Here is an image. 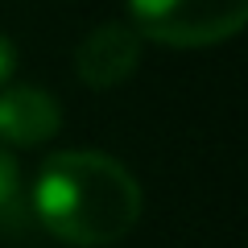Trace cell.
<instances>
[{"instance_id":"7a4b0ae2","label":"cell","mask_w":248,"mask_h":248,"mask_svg":"<svg viewBox=\"0 0 248 248\" xmlns=\"http://www.w3.org/2000/svg\"><path fill=\"white\" fill-rule=\"evenodd\" d=\"M133 29L161 46H219L248 21V0H128Z\"/></svg>"},{"instance_id":"5b68a950","label":"cell","mask_w":248,"mask_h":248,"mask_svg":"<svg viewBox=\"0 0 248 248\" xmlns=\"http://www.w3.org/2000/svg\"><path fill=\"white\" fill-rule=\"evenodd\" d=\"M0 228L4 232H25L29 228L25 182H21V166L9 153V145H0Z\"/></svg>"},{"instance_id":"6da1fadb","label":"cell","mask_w":248,"mask_h":248,"mask_svg":"<svg viewBox=\"0 0 248 248\" xmlns=\"http://www.w3.org/2000/svg\"><path fill=\"white\" fill-rule=\"evenodd\" d=\"M29 211L62 244L104 248L137 228L141 182L108 153L66 149L42 166Z\"/></svg>"},{"instance_id":"3957f363","label":"cell","mask_w":248,"mask_h":248,"mask_svg":"<svg viewBox=\"0 0 248 248\" xmlns=\"http://www.w3.org/2000/svg\"><path fill=\"white\" fill-rule=\"evenodd\" d=\"M141 42L145 37L137 33L133 25H120V21H108V25H95L75 50V71L87 87L108 91L120 87L128 75L137 71L141 62Z\"/></svg>"},{"instance_id":"8992f818","label":"cell","mask_w":248,"mask_h":248,"mask_svg":"<svg viewBox=\"0 0 248 248\" xmlns=\"http://www.w3.org/2000/svg\"><path fill=\"white\" fill-rule=\"evenodd\" d=\"M13 71H17V46L0 33V87L13 79Z\"/></svg>"},{"instance_id":"277c9868","label":"cell","mask_w":248,"mask_h":248,"mask_svg":"<svg viewBox=\"0 0 248 248\" xmlns=\"http://www.w3.org/2000/svg\"><path fill=\"white\" fill-rule=\"evenodd\" d=\"M62 112L58 99L46 95L42 87H9L0 95V145H21L33 149L58 137Z\"/></svg>"}]
</instances>
